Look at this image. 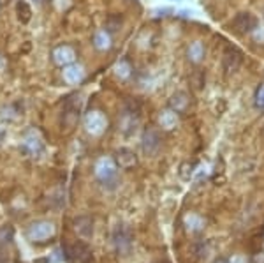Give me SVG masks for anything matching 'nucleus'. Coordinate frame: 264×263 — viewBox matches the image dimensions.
Instances as JSON below:
<instances>
[{
	"instance_id": "obj_1",
	"label": "nucleus",
	"mask_w": 264,
	"mask_h": 263,
	"mask_svg": "<svg viewBox=\"0 0 264 263\" xmlns=\"http://www.w3.org/2000/svg\"><path fill=\"white\" fill-rule=\"evenodd\" d=\"M95 177L106 189L113 191L118 186V164L111 157H100L95 164Z\"/></svg>"
},
{
	"instance_id": "obj_2",
	"label": "nucleus",
	"mask_w": 264,
	"mask_h": 263,
	"mask_svg": "<svg viewBox=\"0 0 264 263\" xmlns=\"http://www.w3.org/2000/svg\"><path fill=\"white\" fill-rule=\"evenodd\" d=\"M132 240H134V235L132 230L125 224H118L113 231V245L116 249L118 254L127 256L132 249Z\"/></svg>"
},
{
	"instance_id": "obj_3",
	"label": "nucleus",
	"mask_w": 264,
	"mask_h": 263,
	"mask_svg": "<svg viewBox=\"0 0 264 263\" xmlns=\"http://www.w3.org/2000/svg\"><path fill=\"white\" fill-rule=\"evenodd\" d=\"M55 237V224L50 221H36L27 228V238L30 242H46Z\"/></svg>"
},
{
	"instance_id": "obj_4",
	"label": "nucleus",
	"mask_w": 264,
	"mask_h": 263,
	"mask_svg": "<svg viewBox=\"0 0 264 263\" xmlns=\"http://www.w3.org/2000/svg\"><path fill=\"white\" fill-rule=\"evenodd\" d=\"M141 147H143V152L150 157L159 154L162 147V136L155 127H147L143 133V138H141Z\"/></svg>"
},
{
	"instance_id": "obj_5",
	"label": "nucleus",
	"mask_w": 264,
	"mask_h": 263,
	"mask_svg": "<svg viewBox=\"0 0 264 263\" xmlns=\"http://www.w3.org/2000/svg\"><path fill=\"white\" fill-rule=\"evenodd\" d=\"M231 29L236 34H250L257 29V18L252 13H238V15L232 18Z\"/></svg>"
},
{
	"instance_id": "obj_6",
	"label": "nucleus",
	"mask_w": 264,
	"mask_h": 263,
	"mask_svg": "<svg viewBox=\"0 0 264 263\" xmlns=\"http://www.w3.org/2000/svg\"><path fill=\"white\" fill-rule=\"evenodd\" d=\"M243 64V53L234 46L225 48L224 55H222V67L225 72H236Z\"/></svg>"
},
{
	"instance_id": "obj_7",
	"label": "nucleus",
	"mask_w": 264,
	"mask_h": 263,
	"mask_svg": "<svg viewBox=\"0 0 264 263\" xmlns=\"http://www.w3.org/2000/svg\"><path fill=\"white\" fill-rule=\"evenodd\" d=\"M65 254L67 258L71 259H78L79 263H88L92 259V251L86 244L83 242H76V244H71V245H65L64 247Z\"/></svg>"
},
{
	"instance_id": "obj_8",
	"label": "nucleus",
	"mask_w": 264,
	"mask_h": 263,
	"mask_svg": "<svg viewBox=\"0 0 264 263\" xmlns=\"http://www.w3.org/2000/svg\"><path fill=\"white\" fill-rule=\"evenodd\" d=\"M85 126H86V131H88V133H92L93 136H99V134L104 133L107 122L99 112H90L85 119Z\"/></svg>"
},
{
	"instance_id": "obj_9",
	"label": "nucleus",
	"mask_w": 264,
	"mask_h": 263,
	"mask_svg": "<svg viewBox=\"0 0 264 263\" xmlns=\"http://www.w3.org/2000/svg\"><path fill=\"white\" fill-rule=\"evenodd\" d=\"M114 161H116L118 168H121V169H130L138 164L136 154H134L132 150H128V148H120V150L116 152Z\"/></svg>"
},
{
	"instance_id": "obj_10",
	"label": "nucleus",
	"mask_w": 264,
	"mask_h": 263,
	"mask_svg": "<svg viewBox=\"0 0 264 263\" xmlns=\"http://www.w3.org/2000/svg\"><path fill=\"white\" fill-rule=\"evenodd\" d=\"M53 60L55 64L58 65H65V64H71L74 60V50L67 44H62V46H57L53 50Z\"/></svg>"
},
{
	"instance_id": "obj_11",
	"label": "nucleus",
	"mask_w": 264,
	"mask_h": 263,
	"mask_svg": "<svg viewBox=\"0 0 264 263\" xmlns=\"http://www.w3.org/2000/svg\"><path fill=\"white\" fill-rule=\"evenodd\" d=\"M190 101H189V94L187 92H176L175 96L169 101V106L175 113H185L187 108H189Z\"/></svg>"
},
{
	"instance_id": "obj_12",
	"label": "nucleus",
	"mask_w": 264,
	"mask_h": 263,
	"mask_svg": "<svg viewBox=\"0 0 264 263\" xmlns=\"http://www.w3.org/2000/svg\"><path fill=\"white\" fill-rule=\"evenodd\" d=\"M93 48L99 51H106L111 48V32H107L106 29L104 30H97L95 34H93Z\"/></svg>"
},
{
	"instance_id": "obj_13",
	"label": "nucleus",
	"mask_w": 264,
	"mask_h": 263,
	"mask_svg": "<svg viewBox=\"0 0 264 263\" xmlns=\"http://www.w3.org/2000/svg\"><path fill=\"white\" fill-rule=\"evenodd\" d=\"M92 219H90L88 216H81V217H78V219L74 221V226H76V231H78L81 237H85V238H88V237H92V233H93V226H92Z\"/></svg>"
},
{
	"instance_id": "obj_14",
	"label": "nucleus",
	"mask_w": 264,
	"mask_h": 263,
	"mask_svg": "<svg viewBox=\"0 0 264 263\" xmlns=\"http://www.w3.org/2000/svg\"><path fill=\"white\" fill-rule=\"evenodd\" d=\"M204 219L201 216H197V214H189V216L185 217V226L189 231H201L204 228Z\"/></svg>"
},
{
	"instance_id": "obj_15",
	"label": "nucleus",
	"mask_w": 264,
	"mask_h": 263,
	"mask_svg": "<svg viewBox=\"0 0 264 263\" xmlns=\"http://www.w3.org/2000/svg\"><path fill=\"white\" fill-rule=\"evenodd\" d=\"M189 79H190V85H192L196 91H201V89H204V83H206V74H204V71H201V69H196V71H192Z\"/></svg>"
},
{
	"instance_id": "obj_16",
	"label": "nucleus",
	"mask_w": 264,
	"mask_h": 263,
	"mask_svg": "<svg viewBox=\"0 0 264 263\" xmlns=\"http://www.w3.org/2000/svg\"><path fill=\"white\" fill-rule=\"evenodd\" d=\"M30 15H32V11H30L29 4H27L25 0H20L18 2V18L22 20L23 23H27L30 20Z\"/></svg>"
},
{
	"instance_id": "obj_17",
	"label": "nucleus",
	"mask_w": 264,
	"mask_h": 263,
	"mask_svg": "<svg viewBox=\"0 0 264 263\" xmlns=\"http://www.w3.org/2000/svg\"><path fill=\"white\" fill-rule=\"evenodd\" d=\"M121 27V18L118 15H109L106 20V30L107 32H116Z\"/></svg>"
},
{
	"instance_id": "obj_18",
	"label": "nucleus",
	"mask_w": 264,
	"mask_h": 263,
	"mask_svg": "<svg viewBox=\"0 0 264 263\" xmlns=\"http://www.w3.org/2000/svg\"><path fill=\"white\" fill-rule=\"evenodd\" d=\"M194 168H196V164L194 162H183L182 166H180V177L183 179V181H190V177H192L194 173Z\"/></svg>"
},
{
	"instance_id": "obj_19",
	"label": "nucleus",
	"mask_w": 264,
	"mask_h": 263,
	"mask_svg": "<svg viewBox=\"0 0 264 263\" xmlns=\"http://www.w3.org/2000/svg\"><path fill=\"white\" fill-rule=\"evenodd\" d=\"M253 105L259 112H264V83L257 89L255 98H253Z\"/></svg>"
},
{
	"instance_id": "obj_20",
	"label": "nucleus",
	"mask_w": 264,
	"mask_h": 263,
	"mask_svg": "<svg viewBox=\"0 0 264 263\" xmlns=\"http://www.w3.org/2000/svg\"><path fill=\"white\" fill-rule=\"evenodd\" d=\"M189 55H196V57H194V60H199V58L203 57V50H201V44L199 43L194 44V46L189 50Z\"/></svg>"
},
{
	"instance_id": "obj_21",
	"label": "nucleus",
	"mask_w": 264,
	"mask_h": 263,
	"mask_svg": "<svg viewBox=\"0 0 264 263\" xmlns=\"http://www.w3.org/2000/svg\"><path fill=\"white\" fill-rule=\"evenodd\" d=\"M229 263H246V259H245V256L236 254V256H232V258L229 259Z\"/></svg>"
},
{
	"instance_id": "obj_22",
	"label": "nucleus",
	"mask_w": 264,
	"mask_h": 263,
	"mask_svg": "<svg viewBox=\"0 0 264 263\" xmlns=\"http://www.w3.org/2000/svg\"><path fill=\"white\" fill-rule=\"evenodd\" d=\"M34 2H36L37 6H41V4H44V0H34Z\"/></svg>"
},
{
	"instance_id": "obj_23",
	"label": "nucleus",
	"mask_w": 264,
	"mask_h": 263,
	"mask_svg": "<svg viewBox=\"0 0 264 263\" xmlns=\"http://www.w3.org/2000/svg\"><path fill=\"white\" fill-rule=\"evenodd\" d=\"M2 140H4V131H0V143H2Z\"/></svg>"
},
{
	"instance_id": "obj_24",
	"label": "nucleus",
	"mask_w": 264,
	"mask_h": 263,
	"mask_svg": "<svg viewBox=\"0 0 264 263\" xmlns=\"http://www.w3.org/2000/svg\"><path fill=\"white\" fill-rule=\"evenodd\" d=\"M215 263H225V261H224V259H218V261H215Z\"/></svg>"
},
{
	"instance_id": "obj_25",
	"label": "nucleus",
	"mask_w": 264,
	"mask_h": 263,
	"mask_svg": "<svg viewBox=\"0 0 264 263\" xmlns=\"http://www.w3.org/2000/svg\"><path fill=\"white\" fill-rule=\"evenodd\" d=\"M262 16H264V15H262Z\"/></svg>"
}]
</instances>
